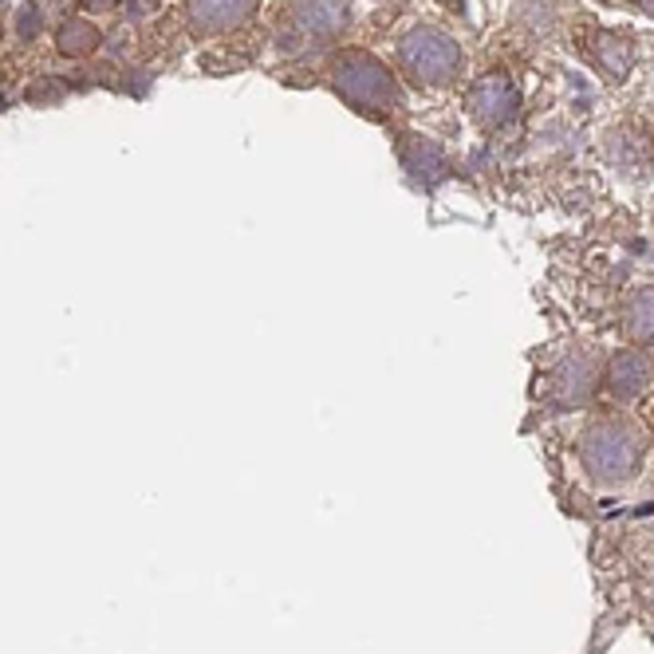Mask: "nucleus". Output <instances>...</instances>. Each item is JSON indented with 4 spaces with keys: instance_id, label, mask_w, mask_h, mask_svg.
I'll return each instance as SVG.
<instances>
[{
    "instance_id": "obj_2",
    "label": "nucleus",
    "mask_w": 654,
    "mask_h": 654,
    "mask_svg": "<svg viewBox=\"0 0 654 654\" xmlns=\"http://www.w3.org/2000/svg\"><path fill=\"white\" fill-rule=\"evenodd\" d=\"M634 335H643V340H654V293H646L643 300H634Z\"/></svg>"
},
{
    "instance_id": "obj_1",
    "label": "nucleus",
    "mask_w": 654,
    "mask_h": 654,
    "mask_svg": "<svg viewBox=\"0 0 654 654\" xmlns=\"http://www.w3.org/2000/svg\"><path fill=\"white\" fill-rule=\"evenodd\" d=\"M611 383H615V394H623V399H631V394L646 383L643 359H634V355H619V359L611 362Z\"/></svg>"
}]
</instances>
